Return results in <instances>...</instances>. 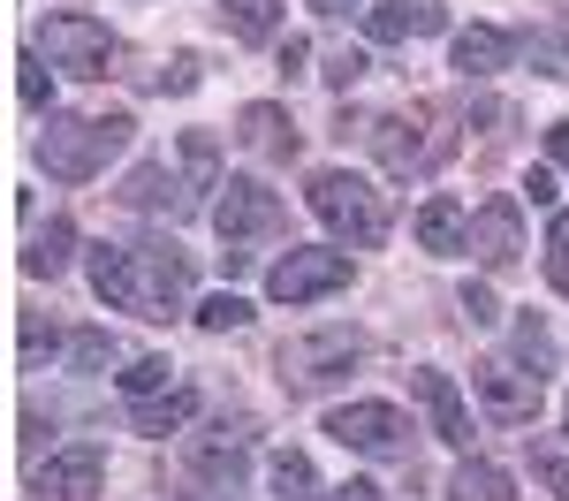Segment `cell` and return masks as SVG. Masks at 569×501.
<instances>
[{
    "mask_svg": "<svg viewBox=\"0 0 569 501\" xmlns=\"http://www.w3.org/2000/svg\"><path fill=\"white\" fill-rule=\"evenodd\" d=\"M130 144V114H61L39 130V168L53 182H91Z\"/></svg>",
    "mask_w": 569,
    "mask_h": 501,
    "instance_id": "cell-1",
    "label": "cell"
},
{
    "mask_svg": "<svg viewBox=\"0 0 569 501\" xmlns=\"http://www.w3.org/2000/svg\"><path fill=\"white\" fill-rule=\"evenodd\" d=\"M311 213L335 228L342 243H357V251H372L380 236H388V206H380V190L365 176H350V168H319V176L305 182Z\"/></svg>",
    "mask_w": 569,
    "mask_h": 501,
    "instance_id": "cell-2",
    "label": "cell"
},
{
    "mask_svg": "<svg viewBox=\"0 0 569 501\" xmlns=\"http://www.w3.org/2000/svg\"><path fill=\"white\" fill-rule=\"evenodd\" d=\"M190 304V259H182L168 236L130 243V312L137 319H176Z\"/></svg>",
    "mask_w": 569,
    "mask_h": 501,
    "instance_id": "cell-3",
    "label": "cell"
},
{
    "mask_svg": "<svg viewBox=\"0 0 569 501\" xmlns=\"http://www.w3.org/2000/svg\"><path fill=\"white\" fill-rule=\"evenodd\" d=\"M31 46H39L53 69H69V77H107V69H114V31H107V23H91V16H77V8L46 16Z\"/></svg>",
    "mask_w": 569,
    "mask_h": 501,
    "instance_id": "cell-4",
    "label": "cell"
},
{
    "mask_svg": "<svg viewBox=\"0 0 569 501\" xmlns=\"http://www.w3.org/2000/svg\"><path fill=\"white\" fill-rule=\"evenodd\" d=\"M365 364V334L357 327H327V334H289L281 342V380L289 388H327Z\"/></svg>",
    "mask_w": 569,
    "mask_h": 501,
    "instance_id": "cell-5",
    "label": "cell"
},
{
    "mask_svg": "<svg viewBox=\"0 0 569 501\" xmlns=\"http://www.w3.org/2000/svg\"><path fill=\"white\" fill-rule=\"evenodd\" d=\"M335 289H350V251H327V243H305V251L273 259V273H266L273 304H311V297H335Z\"/></svg>",
    "mask_w": 569,
    "mask_h": 501,
    "instance_id": "cell-6",
    "label": "cell"
},
{
    "mask_svg": "<svg viewBox=\"0 0 569 501\" xmlns=\"http://www.w3.org/2000/svg\"><path fill=\"white\" fill-rule=\"evenodd\" d=\"M471 388H479V403H486L493 425H531L539 403H547V380L525 372V364H509V358H486L479 372H471Z\"/></svg>",
    "mask_w": 569,
    "mask_h": 501,
    "instance_id": "cell-7",
    "label": "cell"
},
{
    "mask_svg": "<svg viewBox=\"0 0 569 501\" xmlns=\"http://www.w3.org/2000/svg\"><path fill=\"white\" fill-rule=\"evenodd\" d=\"M213 228H220V243L273 236V228H281V198H273L259 176H228V182H220V198H213Z\"/></svg>",
    "mask_w": 569,
    "mask_h": 501,
    "instance_id": "cell-8",
    "label": "cell"
},
{
    "mask_svg": "<svg viewBox=\"0 0 569 501\" xmlns=\"http://www.w3.org/2000/svg\"><path fill=\"white\" fill-rule=\"evenodd\" d=\"M327 433L357 455H402V433L410 425H402L395 403H342V410H327Z\"/></svg>",
    "mask_w": 569,
    "mask_h": 501,
    "instance_id": "cell-9",
    "label": "cell"
},
{
    "mask_svg": "<svg viewBox=\"0 0 569 501\" xmlns=\"http://www.w3.org/2000/svg\"><path fill=\"white\" fill-rule=\"evenodd\" d=\"M426 107H410V114H380L372 122V152H380V168L388 176H418V168H433V152H440V137H426Z\"/></svg>",
    "mask_w": 569,
    "mask_h": 501,
    "instance_id": "cell-10",
    "label": "cell"
},
{
    "mask_svg": "<svg viewBox=\"0 0 569 501\" xmlns=\"http://www.w3.org/2000/svg\"><path fill=\"white\" fill-rule=\"evenodd\" d=\"M107 479V455L99 449H61L31 463V501H91Z\"/></svg>",
    "mask_w": 569,
    "mask_h": 501,
    "instance_id": "cell-11",
    "label": "cell"
},
{
    "mask_svg": "<svg viewBox=\"0 0 569 501\" xmlns=\"http://www.w3.org/2000/svg\"><path fill=\"white\" fill-rule=\"evenodd\" d=\"M122 206H137V213H168V221H190L206 198L190 190V176H182V168L144 160V168H130V182H122Z\"/></svg>",
    "mask_w": 569,
    "mask_h": 501,
    "instance_id": "cell-12",
    "label": "cell"
},
{
    "mask_svg": "<svg viewBox=\"0 0 569 501\" xmlns=\"http://www.w3.org/2000/svg\"><path fill=\"white\" fill-rule=\"evenodd\" d=\"M471 259L479 267H517L525 259V206L501 190V198H486L479 213H471Z\"/></svg>",
    "mask_w": 569,
    "mask_h": 501,
    "instance_id": "cell-13",
    "label": "cell"
},
{
    "mask_svg": "<svg viewBox=\"0 0 569 501\" xmlns=\"http://www.w3.org/2000/svg\"><path fill=\"white\" fill-rule=\"evenodd\" d=\"M410 395L426 403V418H433V433L448 441V449H471V403H463V388H456L448 372L418 364V372H410Z\"/></svg>",
    "mask_w": 569,
    "mask_h": 501,
    "instance_id": "cell-14",
    "label": "cell"
},
{
    "mask_svg": "<svg viewBox=\"0 0 569 501\" xmlns=\"http://www.w3.org/2000/svg\"><path fill=\"white\" fill-rule=\"evenodd\" d=\"M243 463H251V433H243V425H213V433H198V441H190V479L236 487V479H243Z\"/></svg>",
    "mask_w": 569,
    "mask_h": 501,
    "instance_id": "cell-15",
    "label": "cell"
},
{
    "mask_svg": "<svg viewBox=\"0 0 569 501\" xmlns=\"http://www.w3.org/2000/svg\"><path fill=\"white\" fill-rule=\"evenodd\" d=\"M440 23H448V8L440 0H380V8H365V39H433Z\"/></svg>",
    "mask_w": 569,
    "mask_h": 501,
    "instance_id": "cell-16",
    "label": "cell"
},
{
    "mask_svg": "<svg viewBox=\"0 0 569 501\" xmlns=\"http://www.w3.org/2000/svg\"><path fill=\"white\" fill-rule=\"evenodd\" d=\"M410 228H418V251H433V259H456V251H471V213H463L448 190H440V198H426Z\"/></svg>",
    "mask_w": 569,
    "mask_h": 501,
    "instance_id": "cell-17",
    "label": "cell"
},
{
    "mask_svg": "<svg viewBox=\"0 0 569 501\" xmlns=\"http://www.w3.org/2000/svg\"><path fill=\"white\" fill-rule=\"evenodd\" d=\"M509 53H517L509 31L471 23V31H456V77H463V84H486V77H501V69H509Z\"/></svg>",
    "mask_w": 569,
    "mask_h": 501,
    "instance_id": "cell-18",
    "label": "cell"
},
{
    "mask_svg": "<svg viewBox=\"0 0 569 501\" xmlns=\"http://www.w3.org/2000/svg\"><path fill=\"white\" fill-rule=\"evenodd\" d=\"M236 137H243L251 152H266V160H289V152H297V130H289V114H281V107H266V99L236 114Z\"/></svg>",
    "mask_w": 569,
    "mask_h": 501,
    "instance_id": "cell-19",
    "label": "cell"
},
{
    "mask_svg": "<svg viewBox=\"0 0 569 501\" xmlns=\"http://www.w3.org/2000/svg\"><path fill=\"white\" fill-rule=\"evenodd\" d=\"M198 418V388H168V395H144V403L130 410L137 433H152V441H168V433H182Z\"/></svg>",
    "mask_w": 569,
    "mask_h": 501,
    "instance_id": "cell-20",
    "label": "cell"
},
{
    "mask_svg": "<svg viewBox=\"0 0 569 501\" xmlns=\"http://www.w3.org/2000/svg\"><path fill=\"white\" fill-rule=\"evenodd\" d=\"M266 487H273V501H319V471H311L305 449H273V463H266Z\"/></svg>",
    "mask_w": 569,
    "mask_h": 501,
    "instance_id": "cell-21",
    "label": "cell"
},
{
    "mask_svg": "<svg viewBox=\"0 0 569 501\" xmlns=\"http://www.w3.org/2000/svg\"><path fill=\"white\" fill-rule=\"evenodd\" d=\"M91 289L114 312H130V243H91Z\"/></svg>",
    "mask_w": 569,
    "mask_h": 501,
    "instance_id": "cell-22",
    "label": "cell"
},
{
    "mask_svg": "<svg viewBox=\"0 0 569 501\" xmlns=\"http://www.w3.org/2000/svg\"><path fill=\"white\" fill-rule=\"evenodd\" d=\"M69 251H77V221H46V236H31V251H23V273L53 281V273L69 267Z\"/></svg>",
    "mask_w": 569,
    "mask_h": 501,
    "instance_id": "cell-23",
    "label": "cell"
},
{
    "mask_svg": "<svg viewBox=\"0 0 569 501\" xmlns=\"http://www.w3.org/2000/svg\"><path fill=\"white\" fill-rule=\"evenodd\" d=\"M176 168L190 176V190H198V198H206V190H220V137L213 130H190L176 144Z\"/></svg>",
    "mask_w": 569,
    "mask_h": 501,
    "instance_id": "cell-24",
    "label": "cell"
},
{
    "mask_svg": "<svg viewBox=\"0 0 569 501\" xmlns=\"http://www.w3.org/2000/svg\"><path fill=\"white\" fill-rule=\"evenodd\" d=\"M448 501H509V471L501 463H463L448 479Z\"/></svg>",
    "mask_w": 569,
    "mask_h": 501,
    "instance_id": "cell-25",
    "label": "cell"
},
{
    "mask_svg": "<svg viewBox=\"0 0 569 501\" xmlns=\"http://www.w3.org/2000/svg\"><path fill=\"white\" fill-rule=\"evenodd\" d=\"M220 16H228V31H236V39H273L281 0H220Z\"/></svg>",
    "mask_w": 569,
    "mask_h": 501,
    "instance_id": "cell-26",
    "label": "cell"
},
{
    "mask_svg": "<svg viewBox=\"0 0 569 501\" xmlns=\"http://www.w3.org/2000/svg\"><path fill=\"white\" fill-rule=\"evenodd\" d=\"M46 69H53V61H46L39 46H23V61H16V99H23L31 114H46V107H53V77H46Z\"/></svg>",
    "mask_w": 569,
    "mask_h": 501,
    "instance_id": "cell-27",
    "label": "cell"
},
{
    "mask_svg": "<svg viewBox=\"0 0 569 501\" xmlns=\"http://www.w3.org/2000/svg\"><path fill=\"white\" fill-rule=\"evenodd\" d=\"M69 364L77 372H107V364H122V342L107 327H84V334H69Z\"/></svg>",
    "mask_w": 569,
    "mask_h": 501,
    "instance_id": "cell-28",
    "label": "cell"
},
{
    "mask_svg": "<svg viewBox=\"0 0 569 501\" xmlns=\"http://www.w3.org/2000/svg\"><path fill=\"white\" fill-rule=\"evenodd\" d=\"M198 327H206V334H228V327H251V297H236V289H220V297H206V304H198Z\"/></svg>",
    "mask_w": 569,
    "mask_h": 501,
    "instance_id": "cell-29",
    "label": "cell"
},
{
    "mask_svg": "<svg viewBox=\"0 0 569 501\" xmlns=\"http://www.w3.org/2000/svg\"><path fill=\"white\" fill-rule=\"evenodd\" d=\"M168 372H176L168 358H130V372H122V395H130V403H144V395H168Z\"/></svg>",
    "mask_w": 569,
    "mask_h": 501,
    "instance_id": "cell-30",
    "label": "cell"
},
{
    "mask_svg": "<svg viewBox=\"0 0 569 501\" xmlns=\"http://www.w3.org/2000/svg\"><path fill=\"white\" fill-rule=\"evenodd\" d=\"M547 281L569 297V213H555V221H547Z\"/></svg>",
    "mask_w": 569,
    "mask_h": 501,
    "instance_id": "cell-31",
    "label": "cell"
},
{
    "mask_svg": "<svg viewBox=\"0 0 569 501\" xmlns=\"http://www.w3.org/2000/svg\"><path fill=\"white\" fill-rule=\"evenodd\" d=\"M531 479H539L555 501H569V455L562 449H531Z\"/></svg>",
    "mask_w": 569,
    "mask_h": 501,
    "instance_id": "cell-32",
    "label": "cell"
},
{
    "mask_svg": "<svg viewBox=\"0 0 569 501\" xmlns=\"http://www.w3.org/2000/svg\"><path fill=\"white\" fill-rule=\"evenodd\" d=\"M517 350H525L531 372H547V364H555V342H547V327H539V319H525V327H517Z\"/></svg>",
    "mask_w": 569,
    "mask_h": 501,
    "instance_id": "cell-33",
    "label": "cell"
},
{
    "mask_svg": "<svg viewBox=\"0 0 569 501\" xmlns=\"http://www.w3.org/2000/svg\"><path fill=\"white\" fill-rule=\"evenodd\" d=\"M531 61H539V77H569V39L539 31V39H531Z\"/></svg>",
    "mask_w": 569,
    "mask_h": 501,
    "instance_id": "cell-34",
    "label": "cell"
},
{
    "mask_svg": "<svg viewBox=\"0 0 569 501\" xmlns=\"http://www.w3.org/2000/svg\"><path fill=\"white\" fill-rule=\"evenodd\" d=\"M152 91H198V53H176V61L152 77Z\"/></svg>",
    "mask_w": 569,
    "mask_h": 501,
    "instance_id": "cell-35",
    "label": "cell"
},
{
    "mask_svg": "<svg viewBox=\"0 0 569 501\" xmlns=\"http://www.w3.org/2000/svg\"><path fill=\"white\" fill-rule=\"evenodd\" d=\"M463 319H471V327H493V319H501V297H493L486 281H471V289H463Z\"/></svg>",
    "mask_w": 569,
    "mask_h": 501,
    "instance_id": "cell-36",
    "label": "cell"
},
{
    "mask_svg": "<svg viewBox=\"0 0 569 501\" xmlns=\"http://www.w3.org/2000/svg\"><path fill=\"white\" fill-rule=\"evenodd\" d=\"M365 69H372V61H365V53H350V46H342V53H335V61H327V84H357V77H365Z\"/></svg>",
    "mask_w": 569,
    "mask_h": 501,
    "instance_id": "cell-37",
    "label": "cell"
},
{
    "mask_svg": "<svg viewBox=\"0 0 569 501\" xmlns=\"http://www.w3.org/2000/svg\"><path fill=\"white\" fill-rule=\"evenodd\" d=\"M53 358V327H39V319H23V364Z\"/></svg>",
    "mask_w": 569,
    "mask_h": 501,
    "instance_id": "cell-38",
    "label": "cell"
},
{
    "mask_svg": "<svg viewBox=\"0 0 569 501\" xmlns=\"http://www.w3.org/2000/svg\"><path fill=\"white\" fill-rule=\"evenodd\" d=\"M525 190H531V206H555V176H547V168H531Z\"/></svg>",
    "mask_w": 569,
    "mask_h": 501,
    "instance_id": "cell-39",
    "label": "cell"
},
{
    "mask_svg": "<svg viewBox=\"0 0 569 501\" xmlns=\"http://www.w3.org/2000/svg\"><path fill=\"white\" fill-rule=\"evenodd\" d=\"M547 160H555V168H569V122H555V130H547Z\"/></svg>",
    "mask_w": 569,
    "mask_h": 501,
    "instance_id": "cell-40",
    "label": "cell"
},
{
    "mask_svg": "<svg viewBox=\"0 0 569 501\" xmlns=\"http://www.w3.org/2000/svg\"><path fill=\"white\" fill-rule=\"evenodd\" d=\"M335 501H388V494H380L372 479H350V487H335Z\"/></svg>",
    "mask_w": 569,
    "mask_h": 501,
    "instance_id": "cell-41",
    "label": "cell"
},
{
    "mask_svg": "<svg viewBox=\"0 0 569 501\" xmlns=\"http://www.w3.org/2000/svg\"><path fill=\"white\" fill-rule=\"evenodd\" d=\"M305 61H311V46H305V39H289V46H281V77H297Z\"/></svg>",
    "mask_w": 569,
    "mask_h": 501,
    "instance_id": "cell-42",
    "label": "cell"
},
{
    "mask_svg": "<svg viewBox=\"0 0 569 501\" xmlns=\"http://www.w3.org/2000/svg\"><path fill=\"white\" fill-rule=\"evenodd\" d=\"M319 16H365V0H311Z\"/></svg>",
    "mask_w": 569,
    "mask_h": 501,
    "instance_id": "cell-43",
    "label": "cell"
},
{
    "mask_svg": "<svg viewBox=\"0 0 569 501\" xmlns=\"http://www.w3.org/2000/svg\"><path fill=\"white\" fill-rule=\"evenodd\" d=\"M182 501H220V494H182Z\"/></svg>",
    "mask_w": 569,
    "mask_h": 501,
    "instance_id": "cell-44",
    "label": "cell"
},
{
    "mask_svg": "<svg viewBox=\"0 0 569 501\" xmlns=\"http://www.w3.org/2000/svg\"><path fill=\"white\" fill-rule=\"evenodd\" d=\"M562 433H569V403H562Z\"/></svg>",
    "mask_w": 569,
    "mask_h": 501,
    "instance_id": "cell-45",
    "label": "cell"
}]
</instances>
